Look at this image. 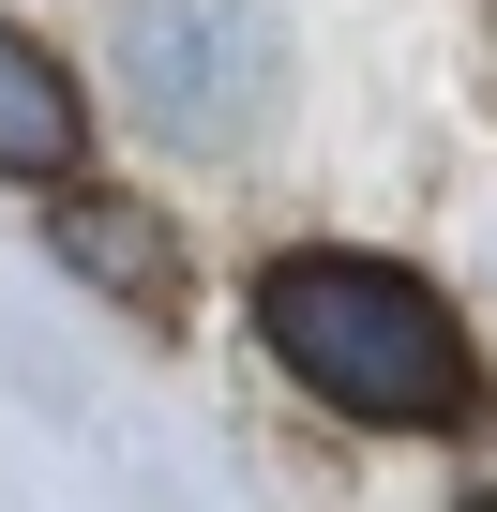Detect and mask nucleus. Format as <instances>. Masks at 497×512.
<instances>
[{"mask_svg":"<svg viewBox=\"0 0 497 512\" xmlns=\"http://www.w3.org/2000/svg\"><path fill=\"white\" fill-rule=\"evenodd\" d=\"M467 512H497V482H482V497H467Z\"/></svg>","mask_w":497,"mask_h":512,"instance_id":"5","label":"nucleus"},{"mask_svg":"<svg viewBox=\"0 0 497 512\" xmlns=\"http://www.w3.org/2000/svg\"><path fill=\"white\" fill-rule=\"evenodd\" d=\"M106 76H121V106L166 151L226 166V151H257L272 106H287V0H121Z\"/></svg>","mask_w":497,"mask_h":512,"instance_id":"2","label":"nucleus"},{"mask_svg":"<svg viewBox=\"0 0 497 512\" xmlns=\"http://www.w3.org/2000/svg\"><path fill=\"white\" fill-rule=\"evenodd\" d=\"M46 241H61V272H91L121 317H181V241H166V211L151 196H91V181H61L46 196Z\"/></svg>","mask_w":497,"mask_h":512,"instance_id":"3","label":"nucleus"},{"mask_svg":"<svg viewBox=\"0 0 497 512\" xmlns=\"http://www.w3.org/2000/svg\"><path fill=\"white\" fill-rule=\"evenodd\" d=\"M76 151H91V91L61 76L46 31L0 16V181H76Z\"/></svg>","mask_w":497,"mask_h":512,"instance_id":"4","label":"nucleus"},{"mask_svg":"<svg viewBox=\"0 0 497 512\" xmlns=\"http://www.w3.org/2000/svg\"><path fill=\"white\" fill-rule=\"evenodd\" d=\"M257 347H272L317 407H347V422H377V437H452V422L482 407L467 317L407 272V256H362V241L272 256V272H257Z\"/></svg>","mask_w":497,"mask_h":512,"instance_id":"1","label":"nucleus"}]
</instances>
